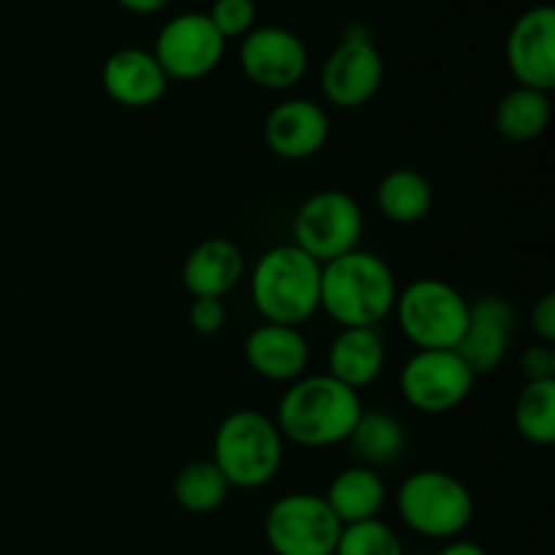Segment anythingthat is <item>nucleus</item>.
Listing matches in <instances>:
<instances>
[{
    "label": "nucleus",
    "mask_w": 555,
    "mask_h": 555,
    "mask_svg": "<svg viewBox=\"0 0 555 555\" xmlns=\"http://www.w3.org/2000/svg\"><path fill=\"white\" fill-rule=\"evenodd\" d=\"M399 285L379 255L352 249L320 266V309L339 328H377L396 307Z\"/></svg>",
    "instance_id": "f257e3e1"
},
{
    "label": "nucleus",
    "mask_w": 555,
    "mask_h": 555,
    "mask_svg": "<svg viewBox=\"0 0 555 555\" xmlns=\"http://www.w3.org/2000/svg\"><path fill=\"white\" fill-rule=\"evenodd\" d=\"M361 396L331 374L298 377L276 406L282 439L298 448H334L347 442L361 417Z\"/></svg>",
    "instance_id": "f03ea898"
},
{
    "label": "nucleus",
    "mask_w": 555,
    "mask_h": 555,
    "mask_svg": "<svg viewBox=\"0 0 555 555\" xmlns=\"http://www.w3.org/2000/svg\"><path fill=\"white\" fill-rule=\"evenodd\" d=\"M249 293L266 323L298 328L320 309V263L296 244H276L255 263Z\"/></svg>",
    "instance_id": "7ed1b4c3"
},
{
    "label": "nucleus",
    "mask_w": 555,
    "mask_h": 555,
    "mask_svg": "<svg viewBox=\"0 0 555 555\" xmlns=\"http://www.w3.org/2000/svg\"><path fill=\"white\" fill-rule=\"evenodd\" d=\"M285 459V439L274 417L258 410H236L220 423L215 434L217 469L231 488L255 491L271 482Z\"/></svg>",
    "instance_id": "20e7f679"
},
{
    "label": "nucleus",
    "mask_w": 555,
    "mask_h": 555,
    "mask_svg": "<svg viewBox=\"0 0 555 555\" xmlns=\"http://www.w3.org/2000/svg\"><path fill=\"white\" fill-rule=\"evenodd\" d=\"M404 526L426 540H459L475 518V496L464 480L442 469L412 472L396 491Z\"/></svg>",
    "instance_id": "39448f33"
},
{
    "label": "nucleus",
    "mask_w": 555,
    "mask_h": 555,
    "mask_svg": "<svg viewBox=\"0 0 555 555\" xmlns=\"http://www.w3.org/2000/svg\"><path fill=\"white\" fill-rule=\"evenodd\" d=\"M393 312L415 350H455L469 325V301L437 276H423L399 291Z\"/></svg>",
    "instance_id": "423d86ee"
},
{
    "label": "nucleus",
    "mask_w": 555,
    "mask_h": 555,
    "mask_svg": "<svg viewBox=\"0 0 555 555\" xmlns=\"http://www.w3.org/2000/svg\"><path fill=\"white\" fill-rule=\"evenodd\" d=\"M363 211L345 190H318L293 217V244L320 266L358 249Z\"/></svg>",
    "instance_id": "0eeeda50"
},
{
    "label": "nucleus",
    "mask_w": 555,
    "mask_h": 555,
    "mask_svg": "<svg viewBox=\"0 0 555 555\" xmlns=\"http://www.w3.org/2000/svg\"><path fill=\"white\" fill-rule=\"evenodd\" d=\"M341 524L323 496L309 491L285 493L263 520L266 545L274 555H334Z\"/></svg>",
    "instance_id": "6e6552de"
},
{
    "label": "nucleus",
    "mask_w": 555,
    "mask_h": 555,
    "mask_svg": "<svg viewBox=\"0 0 555 555\" xmlns=\"http://www.w3.org/2000/svg\"><path fill=\"white\" fill-rule=\"evenodd\" d=\"M475 372L455 350H415L399 377L401 396L423 415H444L466 401Z\"/></svg>",
    "instance_id": "1a4fd4ad"
},
{
    "label": "nucleus",
    "mask_w": 555,
    "mask_h": 555,
    "mask_svg": "<svg viewBox=\"0 0 555 555\" xmlns=\"http://www.w3.org/2000/svg\"><path fill=\"white\" fill-rule=\"evenodd\" d=\"M385 79V60L366 27L356 25L345 33L339 47L328 54L320 74L323 95L336 108H361L379 92Z\"/></svg>",
    "instance_id": "9d476101"
},
{
    "label": "nucleus",
    "mask_w": 555,
    "mask_h": 555,
    "mask_svg": "<svg viewBox=\"0 0 555 555\" xmlns=\"http://www.w3.org/2000/svg\"><path fill=\"white\" fill-rule=\"evenodd\" d=\"M225 43L204 11H184L160 27L152 54L168 81H195L209 76L220 65Z\"/></svg>",
    "instance_id": "9b49d317"
},
{
    "label": "nucleus",
    "mask_w": 555,
    "mask_h": 555,
    "mask_svg": "<svg viewBox=\"0 0 555 555\" xmlns=\"http://www.w3.org/2000/svg\"><path fill=\"white\" fill-rule=\"evenodd\" d=\"M238 65L253 85L263 90H291L309 68V52L301 38L280 25L253 27L238 47Z\"/></svg>",
    "instance_id": "f8f14e48"
},
{
    "label": "nucleus",
    "mask_w": 555,
    "mask_h": 555,
    "mask_svg": "<svg viewBox=\"0 0 555 555\" xmlns=\"http://www.w3.org/2000/svg\"><path fill=\"white\" fill-rule=\"evenodd\" d=\"M507 65L520 87L551 92L555 87V9L531 5L509 27Z\"/></svg>",
    "instance_id": "ddd939ff"
},
{
    "label": "nucleus",
    "mask_w": 555,
    "mask_h": 555,
    "mask_svg": "<svg viewBox=\"0 0 555 555\" xmlns=\"http://www.w3.org/2000/svg\"><path fill=\"white\" fill-rule=\"evenodd\" d=\"M331 133V119L318 101L287 98L276 103L263 122L266 146L282 160H307L318 155Z\"/></svg>",
    "instance_id": "4468645a"
},
{
    "label": "nucleus",
    "mask_w": 555,
    "mask_h": 555,
    "mask_svg": "<svg viewBox=\"0 0 555 555\" xmlns=\"http://www.w3.org/2000/svg\"><path fill=\"white\" fill-rule=\"evenodd\" d=\"M515 331V309L502 296H480L469 301V325L455 352L466 361V366L480 374L496 372L509 352V339Z\"/></svg>",
    "instance_id": "2eb2a0df"
},
{
    "label": "nucleus",
    "mask_w": 555,
    "mask_h": 555,
    "mask_svg": "<svg viewBox=\"0 0 555 555\" xmlns=\"http://www.w3.org/2000/svg\"><path fill=\"white\" fill-rule=\"evenodd\" d=\"M101 85L114 103L125 108H150L166 95L168 76L150 49L122 47L108 54Z\"/></svg>",
    "instance_id": "dca6fc26"
},
{
    "label": "nucleus",
    "mask_w": 555,
    "mask_h": 555,
    "mask_svg": "<svg viewBox=\"0 0 555 555\" xmlns=\"http://www.w3.org/2000/svg\"><path fill=\"white\" fill-rule=\"evenodd\" d=\"M244 361L258 377L271 383H296L309 366V345L298 328L263 323L244 341Z\"/></svg>",
    "instance_id": "f3484780"
},
{
    "label": "nucleus",
    "mask_w": 555,
    "mask_h": 555,
    "mask_svg": "<svg viewBox=\"0 0 555 555\" xmlns=\"http://www.w3.org/2000/svg\"><path fill=\"white\" fill-rule=\"evenodd\" d=\"M244 280V255L228 238H206L182 266V282L193 298H222Z\"/></svg>",
    "instance_id": "a211bd4d"
},
{
    "label": "nucleus",
    "mask_w": 555,
    "mask_h": 555,
    "mask_svg": "<svg viewBox=\"0 0 555 555\" xmlns=\"http://www.w3.org/2000/svg\"><path fill=\"white\" fill-rule=\"evenodd\" d=\"M385 369V341L379 328H341L328 345V372L361 393Z\"/></svg>",
    "instance_id": "6ab92c4d"
},
{
    "label": "nucleus",
    "mask_w": 555,
    "mask_h": 555,
    "mask_svg": "<svg viewBox=\"0 0 555 555\" xmlns=\"http://www.w3.org/2000/svg\"><path fill=\"white\" fill-rule=\"evenodd\" d=\"M323 499L331 507V513L339 518V524L350 526L361 524V520L379 518L385 502H388V488H385L377 469L356 464L341 469L339 475L331 480Z\"/></svg>",
    "instance_id": "aec40b11"
},
{
    "label": "nucleus",
    "mask_w": 555,
    "mask_h": 555,
    "mask_svg": "<svg viewBox=\"0 0 555 555\" xmlns=\"http://www.w3.org/2000/svg\"><path fill=\"white\" fill-rule=\"evenodd\" d=\"M347 444H350L352 455L361 466H369V469L390 466L404 453L406 428L390 412L363 410L356 428L347 437Z\"/></svg>",
    "instance_id": "412c9836"
},
{
    "label": "nucleus",
    "mask_w": 555,
    "mask_h": 555,
    "mask_svg": "<svg viewBox=\"0 0 555 555\" xmlns=\"http://www.w3.org/2000/svg\"><path fill=\"white\" fill-rule=\"evenodd\" d=\"M434 206L431 182L415 168H396L377 184V209L399 225L426 220Z\"/></svg>",
    "instance_id": "4be33fe9"
},
{
    "label": "nucleus",
    "mask_w": 555,
    "mask_h": 555,
    "mask_svg": "<svg viewBox=\"0 0 555 555\" xmlns=\"http://www.w3.org/2000/svg\"><path fill=\"white\" fill-rule=\"evenodd\" d=\"M551 92L531 90V87H513L496 106V128L507 141L540 139L551 125Z\"/></svg>",
    "instance_id": "5701e85b"
},
{
    "label": "nucleus",
    "mask_w": 555,
    "mask_h": 555,
    "mask_svg": "<svg viewBox=\"0 0 555 555\" xmlns=\"http://www.w3.org/2000/svg\"><path fill=\"white\" fill-rule=\"evenodd\" d=\"M228 493H231V486L215 466V461H193L179 472L177 482H173V499H177L179 507L193 515L220 509Z\"/></svg>",
    "instance_id": "b1692460"
},
{
    "label": "nucleus",
    "mask_w": 555,
    "mask_h": 555,
    "mask_svg": "<svg viewBox=\"0 0 555 555\" xmlns=\"http://www.w3.org/2000/svg\"><path fill=\"white\" fill-rule=\"evenodd\" d=\"M515 426L531 444L555 442V379L526 383L515 401Z\"/></svg>",
    "instance_id": "393cba45"
},
{
    "label": "nucleus",
    "mask_w": 555,
    "mask_h": 555,
    "mask_svg": "<svg viewBox=\"0 0 555 555\" xmlns=\"http://www.w3.org/2000/svg\"><path fill=\"white\" fill-rule=\"evenodd\" d=\"M334 555H404V542L385 520H361L341 526Z\"/></svg>",
    "instance_id": "a878e982"
},
{
    "label": "nucleus",
    "mask_w": 555,
    "mask_h": 555,
    "mask_svg": "<svg viewBox=\"0 0 555 555\" xmlns=\"http://www.w3.org/2000/svg\"><path fill=\"white\" fill-rule=\"evenodd\" d=\"M206 16L228 41V38H244L253 30L258 9H255V0H215Z\"/></svg>",
    "instance_id": "bb28decb"
},
{
    "label": "nucleus",
    "mask_w": 555,
    "mask_h": 555,
    "mask_svg": "<svg viewBox=\"0 0 555 555\" xmlns=\"http://www.w3.org/2000/svg\"><path fill=\"white\" fill-rule=\"evenodd\" d=\"M188 318L190 325H193L198 334L211 336L225 325L228 309L225 304H222V298H193Z\"/></svg>",
    "instance_id": "cd10ccee"
},
{
    "label": "nucleus",
    "mask_w": 555,
    "mask_h": 555,
    "mask_svg": "<svg viewBox=\"0 0 555 555\" xmlns=\"http://www.w3.org/2000/svg\"><path fill=\"white\" fill-rule=\"evenodd\" d=\"M520 372L526 383H540V379H555V352L551 345H531L520 356Z\"/></svg>",
    "instance_id": "c85d7f7f"
},
{
    "label": "nucleus",
    "mask_w": 555,
    "mask_h": 555,
    "mask_svg": "<svg viewBox=\"0 0 555 555\" xmlns=\"http://www.w3.org/2000/svg\"><path fill=\"white\" fill-rule=\"evenodd\" d=\"M531 331L540 336L542 345H553L555 341V296L545 293L540 301L531 309Z\"/></svg>",
    "instance_id": "c756f323"
},
{
    "label": "nucleus",
    "mask_w": 555,
    "mask_h": 555,
    "mask_svg": "<svg viewBox=\"0 0 555 555\" xmlns=\"http://www.w3.org/2000/svg\"><path fill=\"white\" fill-rule=\"evenodd\" d=\"M117 3L133 14H160L166 5H171V0H117Z\"/></svg>",
    "instance_id": "7c9ffc66"
},
{
    "label": "nucleus",
    "mask_w": 555,
    "mask_h": 555,
    "mask_svg": "<svg viewBox=\"0 0 555 555\" xmlns=\"http://www.w3.org/2000/svg\"><path fill=\"white\" fill-rule=\"evenodd\" d=\"M437 555H488V551L482 545H477V542L450 540Z\"/></svg>",
    "instance_id": "2f4dec72"
}]
</instances>
